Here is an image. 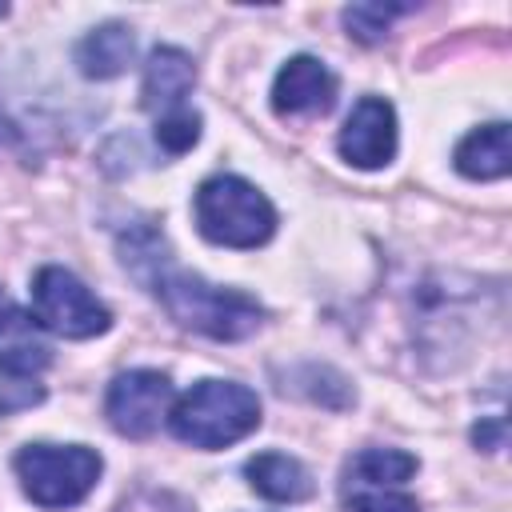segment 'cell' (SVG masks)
<instances>
[{
  "mask_svg": "<svg viewBox=\"0 0 512 512\" xmlns=\"http://www.w3.org/2000/svg\"><path fill=\"white\" fill-rule=\"evenodd\" d=\"M148 288L160 296V304L168 308V316L180 328H192L212 340H244L260 328V316H264L252 296H244L236 288L208 284L188 272H172L168 264L152 276Z\"/></svg>",
  "mask_w": 512,
  "mask_h": 512,
  "instance_id": "cell-1",
  "label": "cell"
},
{
  "mask_svg": "<svg viewBox=\"0 0 512 512\" xmlns=\"http://www.w3.org/2000/svg\"><path fill=\"white\" fill-rule=\"evenodd\" d=\"M168 428L192 448H224L260 428V400L236 380H200L168 408Z\"/></svg>",
  "mask_w": 512,
  "mask_h": 512,
  "instance_id": "cell-2",
  "label": "cell"
},
{
  "mask_svg": "<svg viewBox=\"0 0 512 512\" xmlns=\"http://www.w3.org/2000/svg\"><path fill=\"white\" fill-rule=\"evenodd\" d=\"M196 228L224 248H256L276 232V208L240 176H208L196 188Z\"/></svg>",
  "mask_w": 512,
  "mask_h": 512,
  "instance_id": "cell-3",
  "label": "cell"
},
{
  "mask_svg": "<svg viewBox=\"0 0 512 512\" xmlns=\"http://www.w3.org/2000/svg\"><path fill=\"white\" fill-rule=\"evenodd\" d=\"M100 456L84 444H28L16 452V476L32 504L72 508L100 480Z\"/></svg>",
  "mask_w": 512,
  "mask_h": 512,
  "instance_id": "cell-4",
  "label": "cell"
},
{
  "mask_svg": "<svg viewBox=\"0 0 512 512\" xmlns=\"http://www.w3.org/2000/svg\"><path fill=\"white\" fill-rule=\"evenodd\" d=\"M32 320L64 340H88L108 332L112 312L84 288V280H76L68 268H40L32 276Z\"/></svg>",
  "mask_w": 512,
  "mask_h": 512,
  "instance_id": "cell-5",
  "label": "cell"
},
{
  "mask_svg": "<svg viewBox=\"0 0 512 512\" xmlns=\"http://www.w3.org/2000/svg\"><path fill=\"white\" fill-rule=\"evenodd\" d=\"M168 404H172V380L156 368H132L108 384L104 412L120 436L144 440L156 432L160 416H168Z\"/></svg>",
  "mask_w": 512,
  "mask_h": 512,
  "instance_id": "cell-6",
  "label": "cell"
},
{
  "mask_svg": "<svg viewBox=\"0 0 512 512\" xmlns=\"http://www.w3.org/2000/svg\"><path fill=\"white\" fill-rule=\"evenodd\" d=\"M340 156L352 168H384L396 156V112L384 96H364L348 112L340 140Z\"/></svg>",
  "mask_w": 512,
  "mask_h": 512,
  "instance_id": "cell-7",
  "label": "cell"
},
{
  "mask_svg": "<svg viewBox=\"0 0 512 512\" xmlns=\"http://www.w3.org/2000/svg\"><path fill=\"white\" fill-rule=\"evenodd\" d=\"M336 104V76L316 56H292L272 84V108L280 116H324Z\"/></svg>",
  "mask_w": 512,
  "mask_h": 512,
  "instance_id": "cell-8",
  "label": "cell"
},
{
  "mask_svg": "<svg viewBox=\"0 0 512 512\" xmlns=\"http://www.w3.org/2000/svg\"><path fill=\"white\" fill-rule=\"evenodd\" d=\"M52 364V348L40 340L32 312H24L4 288H0V372L16 380H32Z\"/></svg>",
  "mask_w": 512,
  "mask_h": 512,
  "instance_id": "cell-9",
  "label": "cell"
},
{
  "mask_svg": "<svg viewBox=\"0 0 512 512\" xmlns=\"http://www.w3.org/2000/svg\"><path fill=\"white\" fill-rule=\"evenodd\" d=\"M192 84H196V64H192L188 52L168 48V44H164V48H152V56H148V64H144L140 104H144L148 112L168 116V112L184 108V96L192 92Z\"/></svg>",
  "mask_w": 512,
  "mask_h": 512,
  "instance_id": "cell-10",
  "label": "cell"
},
{
  "mask_svg": "<svg viewBox=\"0 0 512 512\" xmlns=\"http://www.w3.org/2000/svg\"><path fill=\"white\" fill-rule=\"evenodd\" d=\"M244 472H248V484L272 504H300L316 488L312 472L296 456H284V452H260L244 464Z\"/></svg>",
  "mask_w": 512,
  "mask_h": 512,
  "instance_id": "cell-11",
  "label": "cell"
},
{
  "mask_svg": "<svg viewBox=\"0 0 512 512\" xmlns=\"http://www.w3.org/2000/svg\"><path fill=\"white\" fill-rule=\"evenodd\" d=\"M136 56V36L128 24L108 20L100 28H92L80 44H76V64L88 80H112L120 76Z\"/></svg>",
  "mask_w": 512,
  "mask_h": 512,
  "instance_id": "cell-12",
  "label": "cell"
},
{
  "mask_svg": "<svg viewBox=\"0 0 512 512\" xmlns=\"http://www.w3.org/2000/svg\"><path fill=\"white\" fill-rule=\"evenodd\" d=\"M456 168L468 180H500L512 168V144H508V124H484L468 132L456 144Z\"/></svg>",
  "mask_w": 512,
  "mask_h": 512,
  "instance_id": "cell-13",
  "label": "cell"
},
{
  "mask_svg": "<svg viewBox=\"0 0 512 512\" xmlns=\"http://www.w3.org/2000/svg\"><path fill=\"white\" fill-rule=\"evenodd\" d=\"M416 472V456L400 448H364L344 468V488H404V480Z\"/></svg>",
  "mask_w": 512,
  "mask_h": 512,
  "instance_id": "cell-14",
  "label": "cell"
},
{
  "mask_svg": "<svg viewBox=\"0 0 512 512\" xmlns=\"http://www.w3.org/2000/svg\"><path fill=\"white\" fill-rule=\"evenodd\" d=\"M404 12H408V4H352V8H344V24L356 40L376 44V40H384L388 24Z\"/></svg>",
  "mask_w": 512,
  "mask_h": 512,
  "instance_id": "cell-15",
  "label": "cell"
},
{
  "mask_svg": "<svg viewBox=\"0 0 512 512\" xmlns=\"http://www.w3.org/2000/svg\"><path fill=\"white\" fill-rule=\"evenodd\" d=\"M348 512H420L416 496L404 488H344Z\"/></svg>",
  "mask_w": 512,
  "mask_h": 512,
  "instance_id": "cell-16",
  "label": "cell"
},
{
  "mask_svg": "<svg viewBox=\"0 0 512 512\" xmlns=\"http://www.w3.org/2000/svg\"><path fill=\"white\" fill-rule=\"evenodd\" d=\"M196 140H200V116H196V112L176 108V112H168V116L156 120V144H160L168 156H184Z\"/></svg>",
  "mask_w": 512,
  "mask_h": 512,
  "instance_id": "cell-17",
  "label": "cell"
},
{
  "mask_svg": "<svg viewBox=\"0 0 512 512\" xmlns=\"http://www.w3.org/2000/svg\"><path fill=\"white\" fill-rule=\"evenodd\" d=\"M116 512H192V508L180 496H172V492H136Z\"/></svg>",
  "mask_w": 512,
  "mask_h": 512,
  "instance_id": "cell-18",
  "label": "cell"
},
{
  "mask_svg": "<svg viewBox=\"0 0 512 512\" xmlns=\"http://www.w3.org/2000/svg\"><path fill=\"white\" fill-rule=\"evenodd\" d=\"M472 440L480 444V448H504V420H492V424H476V432H472Z\"/></svg>",
  "mask_w": 512,
  "mask_h": 512,
  "instance_id": "cell-19",
  "label": "cell"
}]
</instances>
